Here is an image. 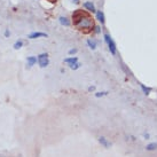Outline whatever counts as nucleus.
Segmentation results:
<instances>
[{
	"mask_svg": "<svg viewBox=\"0 0 157 157\" xmlns=\"http://www.w3.org/2000/svg\"><path fill=\"white\" fill-rule=\"evenodd\" d=\"M146 149L149 150V151H151V150H156L157 149V143H149V145H147Z\"/></svg>",
	"mask_w": 157,
	"mask_h": 157,
	"instance_id": "obj_10",
	"label": "nucleus"
},
{
	"mask_svg": "<svg viewBox=\"0 0 157 157\" xmlns=\"http://www.w3.org/2000/svg\"><path fill=\"white\" fill-rule=\"evenodd\" d=\"M39 37H47V35L44 32H33V33H30V35H29V38H30V39H36V38H39Z\"/></svg>",
	"mask_w": 157,
	"mask_h": 157,
	"instance_id": "obj_4",
	"label": "nucleus"
},
{
	"mask_svg": "<svg viewBox=\"0 0 157 157\" xmlns=\"http://www.w3.org/2000/svg\"><path fill=\"white\" fill-rule=\"evenodd\" d=\"M47 54H40L39 56H38V62H39V65L41 68H45L48 65L49 61H48V58H47Z\"/></svg>",
	"mask_w": 157,
	"mask_h": 157,
	"instance_id": "obj_3",
	"label": "nucleus"
},
{
	"mask_svg": "<svg viewBox=\"0 0 157 157\" xmlns=\"http://www.w3.org/2000/svg\"><path fill=\"white\" fill-rule=\"evenodd\" d=\"M84 7H85L87 10H90V12L95 13V7H94V5H93L92 3H85L84 4Z\"/></svg>",
	"mask_w": 157,
	"mask_h": 157,
	"instance_id": "obj_5",
	"label": "nucleus"
},
{
	"mask_svg": "<svg viewBox=\"0 0 157 157\" xmlns=\"http://www.w3.org/2000/svg\"><path fill=\"white\" fill-rule=\"evenodd\" d=\"M74 1H76V3H78V0H74Z\"/></svg>",
	"mask_w": 157,
	"mask_h": 157,
	"instance_id": "obj_19",
	"label": "nucleus"
},
{
	"mask_svg": "<svg viewBox=\"0 0 157 157\" xmlns=\"http://www.w3.org/2000/svg\"><path fill=\"white\" fill-rule=\"evenodd\" d=\"M64 62L68 63V64H70V65H72L76 62H78V59H77L76 56H74V58H68V59H64Z\"/></svg>",
	"mask_w": 157,
	"mask_h": 157,
	"instance_id": "obj_6",
	"label": "nucleus"
},
{
	"mask_svg": "<svg viewBox=\"0 0 157 157\" xmlns=\"http://www.w3.org/2000/svg\"><path fill=\"white\" fill-rule=\"evenodd\" d=\"M22 46H23V42H22L21 40H20V41H16V42L14 44V48H15V49H20Z\"/></svg>",
	"mask_w": 157,
	"mask_h": 157,
	"instance_id": "obj_12",
	"label": "nucleus"
},
{
	"mask_svg": "<svg viewBox=\"0 0 157 157\" xmlns=\"http://www.w3.org/2000/svg\"><path fill=\"white\" fill-rule=\"evenodd\" d=\"M104 39H106L107 44H108V47H109L110 53L112 54V55H115V54H116V45H115V42H113V40L111 39V37L109 35H104Z\"/></svg>",
	"mask_w": 157,
	"mask_h": 157,
	"instance_id": "obj_2",
	"label": "nucleus"
},
{
	"mask_svg": "<svg viewBox=\"0 0 157 157\" xmlns=\"http://www.w3.org/2000/svg\"><path fill=\"white\" fill-rule=\"evenodd\" d=\"M96 19L99 20L101 23H104V15H103V13L102 12H96Z\"/></svg>",
	"mask_w": 157,
	"mask_h": 157,
	"instance_id": "obj_8",
	"label": "nucleus"
},
{
	"mask_svg": "<svg viewBox=\"0 0 157 157\" xmlns=\"http://www.w3.org/2000/svg\"><path fill=\"white\" fill-rule=\"evenodd\" d=\"M60 22H61V24H63V25H69V21H68V19H65V17H61Z\"/></svg>",
	"mask_w": 157,
	"mask_h": 157,
	"instance_id": "obj_13",
	"label": "nucleus"
},
{
	"mask_svg": "<svg viewBox=\"0 0 157 157\" xmlns=\"http://www.w3.org/2000/svg\"><path fill=\"white\" fill-rule=\"evenodd\" d=\"M99 142H100V143H102V145H103L104 147H109V143L107 142L106 138H103V136H101V138H99Z\"/></svg>",
	"mask_w": 157,
	"mask_h": 157,
	"instance_id": "obj_11",
	"label": "nucleus"
},
{
	"mask_svg": "<svg viewBox=\"0 0 157 157\" xmlns=\"http://www.w3.org/2000/svg\"><path fill=\"white\" fill-rule=\"evenodd\" d=\"M72 19H74V23L79 30H91V28H93L94 23H93V20L87 13L81 12V10H77L74 15H72Z\"/></svg>",
	"mask_w": 157,
	"mask_h": 157,
	"instance_id": "obj_1",
	"label": "nucleus"
},
{
	"mask_svg": "<svg viewBox=\"0 0 157 157\" xmlns=\"http://www.w3.org/2000/svg\"><path fill=\"white\" fill-rule=\"evenodd\" d=\"M35 63H37V58H35V56H29L28 58V65L29 67L35 65Z\"/></svg>",
	"mask_w": 157,
	"mask_h": 157,
	"instance_id": "obj_7",
	"label": "nucleus"
},
{
	"mask_svg": "<svg viewBox=\"0 0 157 157\" xmlns=\"http://www.w3.org/2000/svg\"><path fill=\"white\" fill-rule=\"evenodd\" d=\"M5 36H6V37H8V36H9V31H6V32H5Z\"/></svg>",
	"mask_w": 157,
	"mask_h": 157,
	"instance_id": "obj_18",
	"label": "nucleus"
},
{
	"mask_svg": "<svg viewBox=\"0 0 157 157\" xmlns=\"http://www.w3.org/2000/svg\"><path fill=\"white\" fill-rule=\"evenodd\" d=\"M87 45L90 46V48H92V49L96 48V42H95V40H93V39H88L87 40Z\"/></svg>",
	"mask_w": 157,
	"mask_h": 157,
	"instance_id": "obj_9",
	"label": "nucleus"
},
{
	"mask_svg": "<svg viewBox=\"0 0 157 157\" xmlns=\"http://www.w3.org/2000/svg\"><path fill=\"white\" fill-rule=\"evenodd\" d=\"M106 94H108V92H101V93H96V96L97 97H100V96H103V95H106Z\"/></svg>",
	"mask_w": 157,
	"mask_h": 157,
	"instance_id": "obj_16",
	"label": "nucleus"
},
{
	"mask_svg": "<svg viewBox=\"0 0 157 157\" xmlns=\"http://www.w3.org/2000/svg\"><path fill=\"white\" fill-rule=\"evenodd\" d=\"M76 52H77V49H76V48L70 49V51H69V54H70V55H71V54H75V53H76Z\"/></svg>",
	"mask_w": 157,
	"mask_h": 157,
	"instance_id": "obj_17",
	"label": "nucleus"
},
{
	"mask_svg": "<svg viewBox=\"0 0 157 157\" xmlns=\"http://www.w3.org/2000/svg\"><path fill=\"white\" fill-rule=\"evenodd\" d=\"M80 63H78V62H76V63H75V64H72V65H70V68H71V69L72 70H76V69H78V68L79 67H80Z\"/></svg>",
	"mask_w": 157,
	"mask_h": 157,
	"instance_id": "obj_14",
	"label": "nucleus"
},
{
	"mask_svg": "<svg viewBox=\"0 0 157 157\" xmlns=\"http://www.w3.org/2000/svg\"><path fill=\"white\" fill-rule=\"evenodd\" d=\"M141 87H142V90H143V92H145V94H149V92H150V88H146L143 85H141Z\"/></svg>",
	"mask_w": 157,
	"mask_h": 157,
	"instance_id": "obj_15",
	"label": "nucleus"
}]
</instances>
